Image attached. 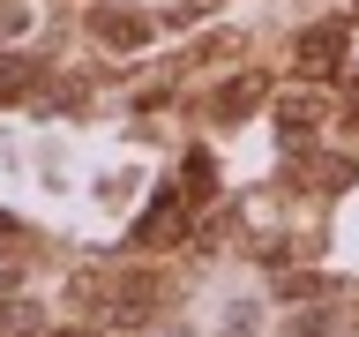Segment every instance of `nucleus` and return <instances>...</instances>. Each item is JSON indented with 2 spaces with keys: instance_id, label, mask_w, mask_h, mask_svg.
Returning a JSON list of instances; mask_svg holds the SVG:
<instances>
[{
  "instance_id": "39448f33",
  "label": "nucleus",
  "mask_w": 359,
  "mask_h": 337,
  "mask_svg": "<svg viewBox=\"0 0 359 337\" xmlns=\"http://www.w3.org/2000/svg\"><path fill=\"white\" fill-rule=\"evenodd\" d=\"M75 337H90V330H75Z\"/></svg>"
},
{
  "instance_id": "7ed1b4c3",
  "label": "nucleus",
  "mask_w": 359,
  "mask_h": 337,
  "mask_svg": "<svg viewBox=\"0 0 359 337\" xmlns=\"http://www.w3.org/2000/svg\"><path fill=\"white\" fill-rule=\"evenodd\" d=\"M262 105V83H224L217 90V112H255Z\"/></svg>"
},
{
  "instance_id": "20e7f679",
  "label": "nucleus",
  "mask_w": 359,
  "mask_h": 337,
  "mask_svg": "<svg viewBox=\"0 0 359 337\" xmlns=\"http://www.w3.org/2000/svg\"><path fill=\"white\" fill-rule=\"evenodd\" d=\"M277 128H285V143L314 135V105H285V112H277Z\"/></svg>"
},
{
  "instance_id": "f257e3e1",
  "label": "nucleus",
  "mask_w": 359,
  "mask_h": 337,
  "mask_svg": "<svg viewBox=\"0 0 359 337\" xmlns=\"http://www.w3.org/2000/svg\"><path fill=\"white\" fill-rule=\"evenodd\" d=\"M337 53H344V22H314L307 38H299V60H307L314 75H330V67H337Z\"/></svg>"
},
{
  "instance_id": "f03ea898",
  "label": "nucleus",
  "mask_w": 359,
  "mask_h": 337,
  "mask_svg": "<svg viewBox=\"0 0 359 337\" xmlns=\"http://www.w3.org/2000/svg\"><path fill=\"white\" fill-rule=\"evenodd\" d=\"M142 30H150L142 15H112V8H97V38H112V45H142Z\"/></svg>"
}]
</instances>
